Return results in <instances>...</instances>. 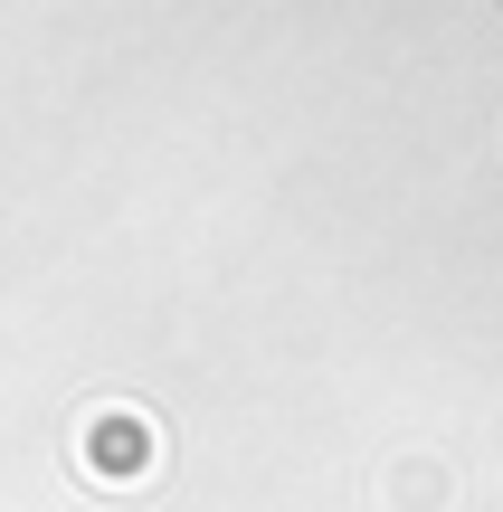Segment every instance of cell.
Instances as JSON below:
<instances>
[{
  "label": "cell",
  "mask_w": 503,
  "mask_h": 512,
  "mask_svg": "<svg viewBox=\"0 0 503 512\" xmlns=\"http://www.w3.org/2000/svg\"><path fill=\"white\" fill-rule=\"evenodd\" d=\"M152 465H162V437H152L143 408H86V427H76V475L86 484H152Z\"/></svg>",
  "instance_id": "obj_1"
},
{
  "label": "cell",
  "mask_w": 503,
  "mask_h": 512,
  "mask_svg": "<svg viewBox=\"0 0 503 512\" xmlns=\"http://www.w3.org/2000/svg\"><path fill=\"white\" fill-rule=\"evenodd\" d=\"M380 503H390V512H447L456 503V475L437 456H399L390 475H380Z\"/></svg>",
  "instance_id": "obj_2"
}]
</instances>
